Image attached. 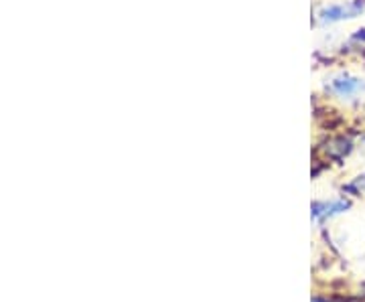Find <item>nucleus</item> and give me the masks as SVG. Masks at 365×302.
<instances>
[{
	"label": "nucleus",
	"instance_id": "obj_4",
	"mask_svg": "<svg viewBox=\"0 0 365 302\" xmlns=\"http://www.w3.org/2000/svg\"><path fill=\"white\" fill-rule=\"evenodd\" d=\"M345 209H349V201H345V199L317 201L313 205V217L314 222H323V219L335 217L339 213H345Z\"/></svg>",
	"mask_w": 365,
	"mask_h": 302
},
{
	"label": "nucleus",
	"instance_id": "obj_3",
	"mask_svg": "<svg viewBox=\"0 0 365 302\" xmlns=\"http://www.w3.org/2000/svg\"><path fill=\"white\" fill-rule=\"evenodd\" d=\"M333 239H335L337 248L351 258L365 254V225H341Z\"/></svg>",
	"mask_w": 365,
	"mask_h": 302
},
{
	"label": "nucleus",
	"instance_id": "obj_1",
	"mask_svg": "<svg viewBox=\"0 0 365 302\" xmlns=\"http://www.w3.org/2000/svg\"><path fill=\"white\" fill-rule=\"evenodd\" d=\"M327 90L345 104H355L365 95V78L349 71L333 73L327 79Z\"/></svg>",
	"mask_w": 365,
	"mask_h": 302
},
{
	"label": "nucleus",
	"instance_id": "obj_2",
	"mask_svg": "<svg viewBox=\"0 0 365 302\" xmlns=\"http://www.w3.org/2000/svg\"><path fill=\"white\" fill-rule=\"evenodd\" d=\"M365 13V0H343V2H333L325 4L319 11V23L321 25H337L343 21H353Z\"/></svg>",
	"mask_w": 365,
	"mask_h": 302
}]
</instances>
